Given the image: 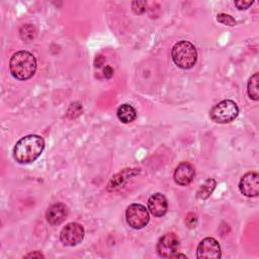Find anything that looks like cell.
<instances>
[{
  "mask_svg": "<svg viewBox=\"0 0 259 259\" xmlns=\"http://www.w3.org/2000/svg\"><path fill=\"white\" fill-rule=\"evenodd\" d=\"M45 149V140L37 135L21 138L13 148V158L19 164L34 162Z\"/></svg>",
  "mask_w": 259,
  "mask_h": 259,
  "instance_id": "cell-1",
  "label": "cell"
},
{
  "mask_svg": "<svg viewBox=\"0 0 259 259\" xmlns=\"http://www.w3.org/2000/svg\"><path fill=\"white\" fill-rule=\"evenodd\" d=\"M36 59L27 51H19L12 55L9 61L11 75L17 80H28L36 71Z\"/></svg>",
  "mask_w": 259,
  "mask_h": 259,
  "instance_id": "cell-2",
  "label": "cell"
},
{
  "mask_svg": "<svg viewBox=\"0 0 259 259\" xmlns=\"http://www.w3.org/2000/svg\"><path fill=\"white\" fill-rule=\"evenodd\" d=\"M171 57L177 67L186 70L195 65L197 60V52L195 47L190 41L181 40L173 46Z\"/></svg>",
  "mask_w": 259,
  "mask_h": 259,
  "instance_id": "cell-3",
  "label": "cell"
},
{
  "mask_svg": "<svg viewBox=\"0 0 259 259\" xmlns=\"http://www.w3.org/2000/svg\"><path fill=\"white\" fill-rule=\"evenodd\" d=\"M239 114L237 103L231 99H226L213 105L209 110V117L212 121L221 124L233 121Z\"/></svg>",
  "mask_w": 259,
  "mask_h": 259,
  "instance_id": "cell-4",
  "label": "cell"
},
{
  "mask_svg": "<svg viewBox=\"0 0 259 259\" xmlns=\"http://www.w3.org/2000/svg\"><path fill=\"white\" fill-rule=\"evenodd\" d=\"M125 220L131 228L135 230L143 229L150 221L149 211L143 204L133 203L125 210Z\"/></svg>",
  "mask_w": 259,
  "mask_h": 259,
  "instance_id": "cell-5",
  "label": "cell"
},
{
  "mask_svg": "<svg viewBox=\"0 0 259 259\" xmlns=\"http://www.w3.org/2000/svg\"><path fill=\"white\" fill-rule=\"evenodd\" d=\"M85 231L82 225L78 223L67 224L60 233V240L65 246L73 247L78 245L84 239Z\"/></svg>",
  "mask_w": 259,
  "mask_h": 259,
  "instance_id": "cell-6",
  "label": "cell"
},
{
  "mask_svg": "<svg viewBox=\"0 0 259 259\" xmlns=\"http://www.w3.org/2000/svg\"><path fill=\"white\" fill-rule=\"evenodd\" d=\"M179 246V239L174 233L163 235L157 244V252L162 258H174Z\"/></svg>",
  "mask_w": 259,
  "mask_h": 259,
  "instance_id": "cell-7",
  "label": "cell"
},
{
  "mask_svg": "<svg viewBox=\"0 0 259 259\" xmlns=\"http://www.w3.org/2000/svg\"><path fill=\"white\" fill-rule=\"evenodd\" d=\"M196 257L202 259H219L222 257V251L219 242L210 237L202 239L196 249Z\"/></svg>",
  "mask_w": 259,
  "mask_h": 259,
  "instance_id": "cell-8",
  "label": "cell"
},
{
  "mask_svg": "<svg viewBox=\"0 0 259 259\" xmlns=\"http://www.w3.org/2000/svg\"><path fill=\"white\" fill-rule=\"evenodd\" d=\"M239 189L247 197H255L259 194V175L257 172L246 173L239 182Z\"/></svg>",
  "mask_w": 259,
  "mask_h": 259,
  "instance_id": "cell-9",
  "label": "cell"
},
{
  "mask_svg": "<svg viewBox=\"0 0 259 259\" xmlns=\"http://www.w3.org/2000/svg\"><path fill=\"white\" fill-rule=\"evenodd\" d=\"M195 176L194 167L188 162H181L174 170V181L181 186L188 185Z\"/></svg>",
  "mask_w": 259,
  "mask_h": 259,
  "instance_id": "cell-10",
  "label": "cell"
},
{
  "mask_svg": "<svg viewBox=\"0 0 259 259\" xmlns=\"http://www.w3.org/2000/svg\"><path fill=\"white\" fill-rule=\"evenodd\" d=\"M68 213V207L62 202H57L48 208L46 218L49 224L53 226H58L65 221Z\"/></svg>",
  "mask_w": 259,
  "mask_h": 259,
  "instance_id": "cell-11",
  "label": "cell"
},
{
  "mask_svg": "<svg viewBox=\"0 0 259 259\" xmlns=\"http://www.w3.org/2000/svg\"><path fill=\"white\" fill-rule=\"evenodd\" d=\"M148 208L154 217L164 215L168 209L166 197L161 193H154L148 200Z\"/></svg>",
  "mask_w": 259,
  "mask_h": 259,
  "instance_id": "cell-12",
  "label": "cell"
},
{
  "mask_svg": "<svg viewBox=\"0 0 259 259\" xmlns=\"http://www.w3.org/2000/svg\"><path fill=\"white\" fill-rule=\"evenodd\" d=\"M116 115L121 122L130 123L137 118V111L132 105L124 103L117 108Z\"/></svg>",
  "mask_w": 259,
  "mask_h": 259,
  "instance_id": "cell-13",
  "label": "cell"
},
{
  "mask_svg": "<svg viewBox=\"0 0 259 259\" xmlns=\"http://www.w3.org/2000/svg\"><path fill=\"white\" fill-rule=\"evenodd\" d=\"M258 82H259V74L254 73L247 84V92L248 96L252 99L257 101L259 99V93H258Z\"/></svg>",
  "mask_w": 259,
  "mask_h": 259,
  "instance_id": "cell-14",
  "label": "cell"
},
{
  "mask_svg": "<svg viewBox=\"0 0 259 259\" xmlns=\"http://www.w3.org/2000/svg\"><path fill=\"white\" fill-rule=\"evenodd\" d=\"M217 185V182L213 178H208L204 181V183L199 187L198 191H197V198L199 199H206L211 192L213 191L214 187Z\"/></svg>",
  "mask_w": 259,
  "mask_h": 259,
  "instance_id": "cell-15",
  "label": "cell"
},
{
  "mask_svg": "<svg viewBox=\"0 0 259 259\" xmlns=\"http://www.w3.org/2000/svg\"><path fill=\"white\" fill-rule=\"evenodd\" d=\"M19 34H20V37L25 40V41H29L31 39L34 38L35 36V29L32 25L30 24H25L23 25L20 30H19Z\"/></svg>",
  "mask_w": 259,
  "mask_h": 259,
  "instance_id": "cell-16",
  "label": "cell"
},
{
  "mask_svg": "<svg viewBox=\"0 0 259 259\" xmlns=\"http://www.w3.org/2000/svg\"><path fill=\"white\" fill-rule=\"evenodd\" d=\"M217 20L225 25H229V26H234L236 25V20L234 17H232L231 15L229 14H226V13H220L218 14L217 16Z\"/></svg>",
  "mask_w": 259,
  "mask_h": 259,
  "instance_id": "cell-17",
  "label": "cell"
},
{
  "mask_svg": "<svg viewBox=\"0 0 259 259\" xmlns=\"http://www.w3.org/2000/svg\"><path fill=\"white\" fill-rule=\"evenodd\" d=\"M147 2L146 1H134L132 3V8L134 13L136 14H142L146 11Z\"/></svg>",
  "mask_w": 259,
  "mask_h": 259,
  "instance_id": "cell-18",
  "label": "cell"
},
{
  "mask_svg": "<svg viewBox=\"0 0 259 259\" xmlns=\"http://www.w3.org/2000/svg\"><path fill=\"white\" fill-rule=\"evenodd\" d=\"M185 224L188 226V228L193 229L195 228L197 224V215L193 212H189L185 218Z\"/></svg>",
  "mask_w": 259,
  "mask_h": 259,
  "instance_id": "cell-19",
  "label": "cell"
},
{
  "mask_svg": "<svg viewBox=\"0 0 259 259\" xmlns=\"http://www.w3.org/2000/svg\"><path fill=\"white\" fill-rule=\"evenodd\" d=\"M253 4V1H235V5L237 6V8L239 10H245L247 8H249L251 5Z\"/></svg>",
  "mask_w": 259,
  "mask_h": 259,
  "instance_id": "cell-20",
  "label": "cell"
},
{
  "mask_svg": "<svg viewBox=\"0 0 259 259\" xmlns=\"http://www.w3.org/2000/svg\"><path fill=\"white\" fill-rule=\"evenodd\" d=\"M24 258H34V257H36V258H44L45 256L40 253V252H38V251H34V252H31V253H28V254H26V255H24L23 256Z\"/></svg>",
  "mask_w": 259,
  "mask_h": 259,
  "instance_id": "cell-21",
  "label": "cell"
},
{
  "mask_svg": "<svg viewBox=\"0 0 259 259\" xmlns=\"http://www.w3.org/2000/svg\"><path fill=\"white\" fill-rule=\"evenodd\" d=\"M103 72H104V77L105 78H110L113 75V70H112V68L110 66H106L104 68Z\"/></svg>",
  "mask_w": 259,
  "mask_h": 259,
  "instance_id": "cell-22",
  "label": "cell"
}]
</instances>
